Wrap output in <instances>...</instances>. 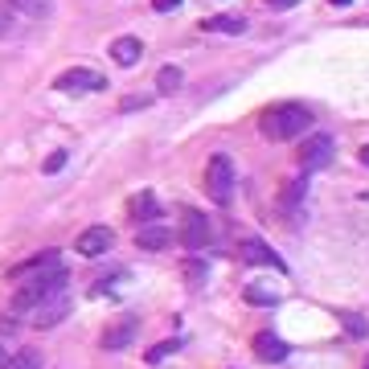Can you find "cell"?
I'll use <instances>...</instances> for the list:
<instances>
[{"label": "cell", "instance_id": "cell-21", "mask_svg": "<svg viewBox=\"0 0 369 369\" xmlns=\"http://www.w3.org/2000/svg\"><path fill=\"white\" fill-rule=\"evenodd\" d=\"M177 349H181V341H177V336H173V341H164V345H156V349H148V361H152V366H156V361H160V357H169V353H177Z\"/></svg>", "mask_w": 369, "mask_h": 369}, {"label": "cell", "instance_id": "cell-19", "mask_svg": "<svg viewBox=\"0 0 369 369\" xmlns=\"http://www.w3.org/2000/svg\"><path fill=\"white\" fill-rule=\"evenodd\" d=\"M336 320L345 324V332H349L353 341H366V336H369V324H366V316H357V312H336Z\"/></svg>", "mask_w": 369, "mask_h": 369}, {"label": "cell", "instance_id": "cell-25", "mask_svg": "<svg viewBox=\"0 0 369 369\" xmlns=\"http://www.w3.org/2000/svg\"><path fill=\"white\" fill-rule=\"evenodd\" d=\"M139 107H148V98H144V94H128V98L119 103V111H139Z\"/></svg>", "mask_w": 369, "mask_h": 369}, {"label": "cell", "instance_id": "cell-11", "mask_svg": "<svg viewBox=\"0 0 369 369\" xmlns=\"http://www.w3.org/2000/svg\"><path fill=\"white\" fill-rule=\"evenodd\" d=\"M156 214H160V205H156V197L144 189V193H132V201H128V218L139 222V226H148V222H156Z\"/></svg>", "mask_w": 369, "mask_h": 369}, {"label": "cell", "instance_id": "cell-27", "mask_svg": "<svg viewBox=\"0 0 369 369\" xmlns=\"http://www.w3.org/2000/svg\"><path fill=\"white\" fill-rule=\"evenodd\" d=\"M177 4H181V0H152V8H156V12H173Z\"/></svg>", "mask_w": 369, "mask_h": 369}, {"label": "cell", "instance_id": "cell-16", "mask_svg": "<svg viewBox=\"0 0 369 369\" xmlns=\"http://www.w3.org/2000/svg\"><path fill=\"white\" fill-rule=\"evenodd\" d=\"M173 238H177V234L169 230V226H152V222H148V226L136 234V246H144V250H164Z\"/></svg>", "mask_w": 369, "mask_h": 369}, {"label": "cell", "instance_id": "cell-18", "mask_svg": "<svg viewBox=\"0 0 369 369\" xmlns=\"http://www.w3.org/2000/svg\"><path fill=\"white\" fill-rule=\"evenodd\" d=\"M0 369H42V353L37 349H21L17 357H4Z\"/></svg>", "mask_w": 369, "mask_h": 369}, {"label": "cell", "instance_id": "cell-30", "mask_svg": "<svg viewBox=\"0 0 369 369\" xmlns=\"http://www.w3.org/2000/svg\"><path fill=\"white\" fill-rule=\"evenodd\" d=\"M0 361H4V345H0Z\"/></svg>", "mask_w": 369, "mask_h": 369}, {"label": "cell", "instance_id": "cell-5", "mask_svg": "<svg viewBox=\"0 0 369 369\" xmlns=\"http://www.w3.org/2000/svg\"><path fill=\"white\" fill-rule=\"evenodd\" d=\"M139 320L128 312V316H119V320H111L103 332H98V349H107V353H119V349H128L132 345V336H136Z\"/></svg>", "mask_w": 369, "mask_h": 369}, {"label": "cell", "instance_id": "cell-22", "mask_svg": "<svg viewBox=\"0 0 369 369\" xmlns=\"http://www.w3.org/2000/svg\"><path fill=\"white\" fill-rule=\"evenodd\" d=\"M246 300L250 304H279L275 291H263V287H246Z\"/></svg>", "mask_w": 369, "mask_h": 369}, {"label": "cell", "instance_id": "cell-15", "mask_svg": "<svg viewBox=\"0 0 369 369\" xmlns=\"http://www.w3.org/2000/svg\"><path fill=\"white\" fill-rule=\"evenodd\" d=\"M201 29H209V33H246V17H238V12H218V17H205Z\"/></svg>", "mask_w": 369, "mask_h": 369}, {"label": "cell", "instance_id": "cell-9", "mask_svg": "<svg viewBox=\"0 0 369 369\" xmlns=\"http://www.w3.org/2000/svg\"><path fill=\"white\" fill-rule=\"evenodd\" d=\"M177 238H181V246H189V250L209 246V218H205V214H184Z\"/></svg>", "mask_w": 369, "mask_h": 369}, {"label": "cell", "instance_id": "cell-7", "mask_svg": "<svg viewBox=\"0 0 369 369\" xmlns=\"http://www.w3.org/2000/svg\"><path fill=\"white\" fill-rule=\"evenodd\" d=\"M328 160H332V139L328 136H308L300 144V169H304V173L328 169Z\"/></svg>", "mask_w": 369, "mask_h": 369}, {"label": "cell", "instance_id": "cell-26", "mask_svg": "<svg viewBox=\"0 0 369 369\" xmlns=\"http://www.w3.org/2000/svg\"><path fill=\"white\" fill-rule=\"evenodd\" d=\"M8 25H12V4L0 0V33H8Z\"/></svg>", "mask_w": 369, "mask_h": 369}, {"label": "cell", "instance_id": "cell-3", "mask_svg": "<svg viewBox=\"0 0 369 369\" xmlns=\"http://www.w3.org/2000/svg\"><path fill=\"white\" fill-rule=\"evenodd\" d=\"M234 193V164L230 156H209V164H205V197L214 201V205H226Z\"/></svg>", "mask_w": 369, "mask_h": 369}, {"label": "cell", "instance_id": "cell-23", "mask_svg": "<svg viewBox=\"0 0 369 369\" xmlns=\"http://www.w3.org/2000/svg\"><path fill=\"white\" fill-rule=\"evenodd\" d=\"M300 197H304V177L283 184V205H291V201H300Z\"/></svg>", "mask_w": 369, "mask_h": 369}, {"label": "cell", "instance_id": "cell-6", "mask_svg": "<svg viewBox=\"0 0 369 369\" xmlns=\"http://www.w3.org/2000/svg\"><path fill=\"white\" fill-rule=\"evenodd\" d=\"M115 246V230L111 226H87V230L78 234V242H74V250L83 255V259H98V255H107Z\"/></svg>", "mask_w": 369, "mask_h": 369}, {"label": "cell", "instance_id": "cell-31", "mask_svg": "<svg viewBox=\"0 0 369 369\" xmlns=\"http://www.w3.org/2000/svg\"><path fill=\"white\" fill-rule=\"evenodd\" d=\"M361 369H369V361H366V366H361Z\"/></svg>", "mask_w": 369, "mask_h": 369}, {"label": "cell", "instance_id": "cell-14", "mask_svg": "<svg viewBox=\"0 0 369 369\" xmlns=\"http://www.w3.org/2000/svg\"><path fill=\"white\" fill-rule=\"evenodd\" d=\"M139 58H144L139 37H115V42H111V62H115V66H136Z\"/></svg>", "mask_w": 369, "mask_h": 369}, {"label": "cell", "instance_id": "cell-29", "mask_svg": "<svg viewBox=\"0 0 369 369\" xmlns=\"http://www.w3.org/2000/svg\"><path fill=\"white\" fill-rule=\"evenodd\" d=\"M328 4H332V8H345V4H353V0H328Z\"/></svg>", "mask_w": 369, "mask_h": 369}, {"label": "cell", "instance_id": "cell-4", "mask_svg": "<svg viewBox=\"0 0 369 369\" xmlns=\"http://www.w3.org/2000/svg\"><path fill=\"white\" fill-rule=\"evenodd\" d=\"M53 87H58V91H66V94H98V91H107V78H103L98 70L74 66V70H62Z\"/></svg>", "mask_w": 369, "mask_h": 369}, {"label": "cell", "instance_id": "cell-2", "mask_svg": "<svg viewBox=\"0 0 369 369\" xmlns=\"http://www.w3.org/2000/svg\"><path fill=\"white\" fill-rule=\"evenodd\" d=\"M259 128H263V136L271 139V144H283V139L304 136V132L312 128V115H308V107H300V103H275V107L263 111Z\"/></svg>", "mask_w": 369, "mask_h": 369}, {"label": "cell", "instance_id": "cell-8", "mask_svg": "<svg viewBox=\"0 0 369 369\" xmlns=\"http://www.w3.org/2000/svg\"><path fill=\"white\" fill-rule=\"evenodd\" d=\"M66 312H70V304H66V291H58V295L42 300V304L29 312V320H33V328H53V324L66 320Z\"/></svg>", "mask_w": 369, "mask_h": 369}, {"label": "cell", "instance_id": "cell-28", "mask_svg": "<svg viewBox=\"0 0 369 369\" xmlns=\"http://www.w3.org/2000/svg\"><path fill=\"white\" fill-rule=\"evenodd\" d=\"M267 4H271V8H295L300 0H267Z\"/></svg>", "mask_w": 369, "mask_h": 369}, {"label": "cell", "instance_id": "cell-13", "mask_svg": "<svg viewBox=\"0 0 369 369\" xmlns=\"http://www.w3.org/2000/svg\"><path fill=\"white\" fill-rule=\"evenodd\" d=\"M62 259L53 255V250H46V255H33V259H25V263H17V267H8V279H29V275H37V271H46V267H58Z\"/></svg>", "mask_w": 369, "mask_h": 369}, {"label": "cell", "instance_id": "cell-20", "mask_svg": "<svg viewBox=\"0 0 369 369\" xmlns=\"http://www.w3.org/2000/svg\"><path fill=\"white\" fill-rule=\"evenodd\" d=\"M12 8H21L25 17H49L53 12V0H8Z\"/></svg>", "mask_w": 369, "mask_h": 369}, {"label": "cell", "instance_id": "cell-10", "mask_svg": "<svg viewBox=\"0 0 369 369\" xmlns=\"http://www.w3.org/2000/svg\"><path fill=\"white\" fill-rule=\"evenodd\" d=\"M238 255H242L246 263H255V267H271V271H287V267H283V259H279V255L271 250V246H263L259 238H246V242L238 246Z\"/></svg>", "mask_w": 369, "mask_h": 369}, {"label": "cell", "instance_id": "cell-1", "mask_svg": "<svg viewBox=\"0 0 369 369\" xmlns=\"http://www.w3.org/2000/svg\"><path fill=\"white\" fill-rule=\"evenodd\" d=\"M66 283H70V271H66L62 263H58V267H46V271H37L33 279H21V287H17V295H12V312L29 316L42 300L58 295V291H66Z\"/></svg>", "mask_w": 369, "mask_h": 369}, {"label": "cell", "instance_id": "cell-24", "mask_svg": "<svg viewBox=\"0 0 369 369\" xmlns=\"http://www.w3.org/2000/svg\"><path fill=\"white\" fill-rule=\"evenodd\" d=\"M62 164H66V148H58V152H49V156H46V164H42V169H46V173H58Z\"/></svg>", "mask_w": 369, "mask_h": 369}, {"label": "cell", "instance_id": "cell-17", "mask_svg": "<svg viewBox=\"0 0 369 369\" xmlns=\"http://www.w3.org/2000/svg\"><path fill=\"white\" fill-rule=\"evenodd\" d=\"M184 83L181 66H160V74H156V94H177Z\"/></svg>", "mask_w": 369, "mask_h": 369}, {"label": "cell", "instance_id": "cell-12", "mask_svg": "<svg viewBox=\"0 0 369 369\" xmlns=\"http://www.w3.org/2000/svg\"><path fill=\"white\" fill-rule=\"evenodd\" d=\"M255 357L267 361V366H279V361L287 357V345L279 341L275 332H259V336H255Z\"/></svg>", "mask_w": 369, "mask_h": 369}]
</instances>
